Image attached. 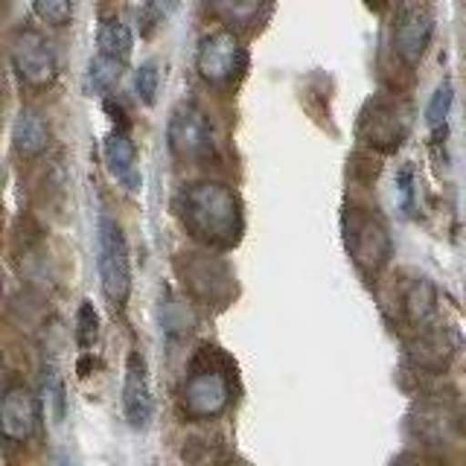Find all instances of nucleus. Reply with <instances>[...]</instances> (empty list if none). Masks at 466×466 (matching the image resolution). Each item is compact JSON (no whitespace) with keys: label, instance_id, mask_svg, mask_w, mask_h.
Instances as JSON below:
<instances>
[{"label":"nucleus","instance_id":"f8f14e48","mask_svg":"<svg viewBox=\"0 0 466 466\" xmlns=\"http://www.w3.org/2000/svg\"><path fill=\"white\" fill-rule=\"evenodd\" d=\"M414 344H411V359L417 368L426 370H443L451 353H455V341L446 327H441V320L426 329H414Z\"/></svg>","mask_w":466,"mask_h":466},{"label":"nucleus","instance_id":"aec40b11","mask_svg":"<svg viewBox=\"0 0 466 466\" xmlns=\"http://www.w3.org/2000/svg\"><path fill=\"white\" fill-rule=\"evenodd\" d=\"M157 85H160V70L155 62H146L135 73V94L140 96L143 106H155L157 99Z\"/></svg>","mask_w":466,"mask_h":466},{"label":"nucleus","instance_id":"412c9836","mask_svg":"<svg viewBox=\"0 0 466 466\" xmlns=\"http://www.w3.org/2000/svg\"><path fill=\"white\" fill-rule=\"evenodd\" d=\"M44 405H47V411L56 422L65 420V388L53 368L44 370Z\"/></svg>","mask_w":466,"mask_h":466},{"label":"nucleus","instance_id":"9b49d317","mask_svg":"<svg viewBox=\"0 0 466 466\" xmlns=\"http://www.w3.org/2000/svg\"><path fill=\"white\" fill-rule=\"evenodd\" d=\"M0 426L9 443H26L38 429V402L35 393L24 385H12L0 405Z\"/></svg>","mask_w":466,"mask_h":466},{"label":"nucleus","instance_id":"6ab92c4d","mask_svg":"<svg viewBox=\"0 0 466 466\" xmlns=\"http://www.w3.org/2000/svg\"><path fill=\"white\" fill-rule=\"evenodd\" d=\"M451 99H455V87H451L449 82L437 85V91L431 94L429 106H426V123L431 128H441L446 123L449 108H451Z\"/></svg>","mask_w":466,"mask_h":466},{"label":"nucleus","instance_id":"dca6fc26","mask_svg":"<svg viewBox=\"0 0 466 466\" xmlns=\"http://www.w3.org/2000/svg\"><path fill=\"white\" fill-rule=\"evenodd\" d=\"M402 312L414 329H426L437 324V291L429 280H414L405 289Z\"/></svg>","mask_w":466,"mask_h":466},{"label":"nucleus","instance_id":"ddd939ff","mask_svg":"<svg viewBox=\"0 0 466 466\" xmlns=\"http://www.w3.org/2000/svg\"><path fill=\"white\" fill-rule=\"evenodd\" d=\"M102 155H106V167L114 175V181H120L126 189H137L140 187V172H137V146L123 131H114L106 137L102 146Z\"/></svg>","mask_w":466,"mask_h":466},{"label":"nucleus","instance_id":"423d86ee","mask_svg":"<svg viewBox=\"0 0 466 466\" xmlns=\"http://www.w3.org/2000/svg\"><path fill=\"white\" fill-rule=\"evenodd\" d=\"M434 33V18L426 0H402L393 21V50L405 65L417 67L426 56Z\"/></svg>","mask_w":466,"mask_h":466},{"label":"nucleus","instance_id":"b1692460","mask_svg":"<svg viewBox=\"0 0 466 466\" xmlns=\"http://www.w3.org/2000/svg\"><path fill=\"white\" fill-rule=\"evenodd\" d=\"M385 4H402V0H385Z\"/></svg>","mask_w":466,"mask_h":466},{"label":"nucleus","instance_id":"4be33fe9","mask_svg":"<svg viewBox=\"0 0 466 466\" xmlns=\"http://www.w3.org/2000/svg\"><path fill=\"white\" fill-rule=\"evenodd\" d=\"M33 6L38 12V18L47 21L50 26H65L73 18L70 0H33Z\"/></svg>","mask_w":466,"mask_h":466},{"label":"nucleus","instance_id":"1a4fd4ad","mask_svg":"<svg viewBox=\"0 0 466 466\" xmlns=\"http://www.w3.org/2000/svg\"><path fill=\"white\" fill-rule=\"evenodd\" d=\"M408 131L405 114L397 111V106H385V102H373L364 108L359 120V137L379 152H390L402 143Z\"/></svg>","mask_w":466,"mask_h":466},{"label":"nucleus","instance_id":"f257e3e1","mask_svg":"<svg viewBox=\"0 0 466 466\" xmlns=\"http://www.w3.org/2000/svg\"><path fill=\"white\" fill-rule=\"evenodd\" d=\"M178 210L189 237L208 248H230L242 237V204L222 181H193L181 189Z\"/></svg>","mask_w":466,"mask_h":466},{"label":"nucleus","instance_id":"39448f33","mask_svg":"<svg viewBox=\"0 0 466 466\" xmlns=\"http://www.w3.org/2000/svg\"><path fill=\"white\" fill-rule=\"evenodd\" d=\"M242 65H245V50L230 29H216V33H208L201 38L196 53V67L198 76L208 85H230L239 76Z\"/></svg>","mask_w":466,"mask_h":466},{"label":"nucleus","instance_id":"5701e85b","mask_svg":"<svg viewBox=\"0 0 466 466\" xmlns=\"http://www.w3.org/2000/svg\"><path fill=\"white\" fill-rule=\"evenodd\" d=\"M96 335H99V315L94 309V303L85 300L76 312V341L82 347H91L96 341Z\"/></svg>","mask_w":466,"mask_h":466},{"label":"nucleus","instance_id":"7ed1b4c3","mask_svg":"<svg viewBox=\"0 0 466 466\" xmlns=\"http://www.w3.org/2000/svg\"><path fill=\"white\" fill-rule=\"evenodd\" d=\"M96 268L106 298L114 306H123L131 291V262L126 233L111 216H99L96 225Z\"/></svg>","mask_w":466,"mask_h":466},{"label":"nucleus","instance_id":"f3484780","mask_svg":"<svg viewBox=\"0 0 466 466\" xmlns=\"http://www.w3.org/2000/svg\"><path fill=\"white\" fill-rule=\"evenodd\" d=\"M131 47H135V38H131V29L120 18H106L96 29V53H106L111 58H120L128 65Z\"/></svg>","mask_w":466,"mask_h":466},{"label":"nucleus","instance_id":"2eb2a0df","mask_svg":"<svg viewBox=\"0 0 466 466\" xmlns=\"http://www.w3.org/2000/svg\"><path fill=\"white\" fill-rule=\"evenodd\" d=\"M12 146L26 157H35L50 146V126L38 111L24 108L12 123Z\"/></svg>","mask_w":466,"mask_h":466},{"label":"nucleus","instance_id":"393cba45","mask_svg":"<svg viewBox=\"0 0 466 466\" xmlns=\"http://www.w3.org/2000/svg\"><path fill=\"white\" fill-rule=\"evenodd\" d=\"M414 466H420V463H414Z\"/></svg>","mask_w":466,"mask_h":466},{"label":"nucleus","instance_id":"0eeeda50","mask_svg":"<svg viewBox=\"0 0 466 466\" xmlns=\"http://www.w3.org/2000/svg\"><path fill=\"white\" fill-rule=\"evenodd\" d=\"M167 143L175 157L198 160L213 155V126L193 102H184L172 111L167 126Z\"/></svg>","mask_w":466,"mask_h":466},{"label":"nucleus","instance_id":"4468645a","mask_svg":"<svg viewBox=\"0 0 466 466\" xmlns=\"http://www.w3.org/2000/svg\"><path fill=\"white\" fill-rule=\"evenodd\" d=\"M414 434L422 437L429 443H443L449 441L451 434L458 429V414L451 411V405L446 402H422L417 411H414Z\"/></svg>","mask_w":466,"mask_h":466},{"label":"nucleus","instance_id":"9d476101","mask_svg":"<svg viewBox=\"0 0 466 466\" xmlns=\"http://www.w3.org/2000/svg\"><path fill=\"white\" fill-rule=\"evenodd\" d=\"M123 408L131 429H146L152 420L155 402H152V385L149 370H146V359L137 353H128L126 361V382H123Z\"/></svg>","mask_w":466,"mask_h":466},{"label":"nucleus","instance_id":"a211bd4d","mask_svg":"<svg viewBox=\"0 0 466 466\" xmlns=\"http://www.w3.org/2000/svg\"><path fill=\"white\" fill-rule=\"evenodd\" d=\"M126 70V62H120V58H111L106 53H96L91 58V70H87V79H91V87L96 94L108 91V87L116 85V79L123 76Z\"/></svg>","mask_w":466,"mask_h":466},{"label":"nucleus","instance_id":"f03ea898","mask_svg":"<svg viewBox=\"0 0 466 466\" xmlns=\"http://www.w3.org/2000/svg\"><path fill=\"white\" fill-rule=\"evenodd\" d=\"M344 245L361 274L382 271L393 248L388 225L364 208H350L344 213Z\"/></svg>","mask_w":466,"mask_h":466},{"label":"nucleus","instance_id":"20e7f679","mask_svg":"<svg viewBox=\"0 0 466 466\" xmlns=\"http://www.w3.org/2000/svg\"><path fill=\"white\" fill-rule=\"evenodd\" d=\"M9 58L12 67L18 73V79L29 87H47L56 82L58 73V58L53 44L44 38L38 29L21 26L9 41Z\"/></svg>","mask_w":466,"mask_h":466},{"label":"nucleus","instance_id":"6e6552de","mask_svg":"<svg viewBox=\"0 0 466 466\" xmlns=\"http://www.w3.org/2000/svg\"><path fill=\"white\" fill-rule=\"evenodd\" d=\"M230 405V382L218 370H196L181 388V411L189 420H213Z\"/></svg>","mask_w":466,"mask_h":466}]
</instances>
